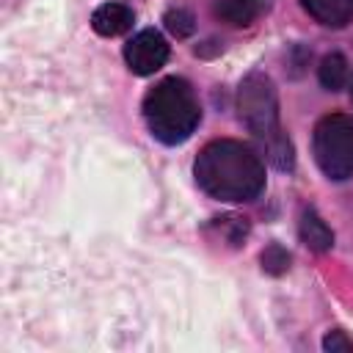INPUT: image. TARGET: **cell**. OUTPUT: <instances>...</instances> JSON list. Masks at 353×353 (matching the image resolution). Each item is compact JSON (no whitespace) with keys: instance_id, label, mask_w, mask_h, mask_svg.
<instances>
[{"instance_id":"1","label":"cell","mask_w":353,"mask_h":353,"mask_svg":"<svg viewBox=\"0 0 353 353\" xmlns=\"http://www.w3.org/2000/svg\"><path fill=\"white\" fill-rule=\"evenodd\" d=\"M193 174L199 188L221 201H251L265 188V165L259 154L229 138L207 143L196 157Z\"/></svg>"},{"instance_id":"2","label":"cell","mask_w":353,"mask_h":353,"mask_svg":"<svg viewBox=\"0 0 353 353\" xmlns=\"http://www.w3.org/2000/svg\"><path fill=\"white\" fill-rule=\"evenodd\" d=\"M237 110H240V119L248 127V132L265 146L268 160L279 171H290L295 165V154H292L290 138L284 135V130L279 124L276 88L265 72H251L243 77V83L237 88Z\"/></svg>"},{"instance_id":"3","label":"cell","mask_w":353,"mask_h":353,"mask_svg":"<svg viewBox=\"0 0 353 353\" xmlns=\"http://www.w3.org/2000/svg\"><path fill=\"white\" fill-rule=\"evenodd\" d=\"M143 119L157 141L174 146L193 135L201 119V108L185 80L165 77L143 97Z\"/></svg>"},{"instance_id":"4","label":"cell","mask_w":353,"mask_h":353,"mask_svg":"<svg viewBox=\"0 0 353 353\" xmlns=\"http://www.w3.org/2000/svg\"><path fill=\"white\" fill-rule=\"evenodd\" d=\"M314 160L320 171L342 182L353 174V119L345 113H328L314 127Z\"/></svg>"},{"instance_id":"5","label":"cell","mask_w":353,"mask_h":353,"mask_svg":"<svg viewBox=\"0 0 353 353\" xmlns=\"http://www.w3.org/2000/svg\"><path fill=\"white\" fill-rule=\"evenodd\" d=\"M165 58H168V44L154 28L135 33L124 47V61H127L130 72L141 74V77L154 74L165 63Z\"/></svg>"},{"instance_id":"6","label":"cell","mask_w":353,"mask_h":353,"mask_svg":"<svg viewBox=\"0 0 353 353\" xmlns=\"http://www.w3.org/2000/svg\"><path fill=\"white\" fill-rule=\"evenodd\" d=\"M268 8H270V0H218L215 3V14L234 28L256 22L262 14H268Z\"/></svg>"},{"instance_id":"7","label":"cell","mask_w":353,"mask_h":353,"mask_svg":"<svg viewBox=\"0 0 353 353\" xmlns=\"http://www.w3.org/2000/svg\"><path fill=\"white\" fill-rule=\"evenodd\" d=\"M132 11L121 3H105L94 11L91 17V28L99 33V36H121L132 28Z\"/></svg>"},{"instance_id":"8","label":"cell","mask_w":353,"mask_h":353,"mask_svg":"<svg viewBox=\"0 0 353 353\" xmlns=\"http://www.w3.org/2000/svg\"><path fill=\"white\" fill-rule=\"evenodd\" d=\"M301 6L328 28H345L353 19V0H301Z\"/></svg>"},{"instance_id":"9","label":"cell","mask_w":353,"mask_h":353,"mask_svg":"<svg viewBox=\"0 0 353 353\" xmlns=\"http://www.w3.org/2000/svg\"><path fill=\"white\" fill-rule=\"evenodd\" d=\"M298 229H301V240H303L312 251H317V254H323V251H328V248L334 245V232L325 226V221H323L314 210H303Z\"/></svg>"},{"instance_id":"10","label":"cell","mask_w":353,"mask_h":353,"mask_svg":"<svg viewBox=\"0 0 353 353\" xmlns=\"http://www.w3.org/2000/svg\"><path fill=\"white\" fill-rule=\"evenodd\" d=\"M345 80H347V61H345V55L328 52L320 61V83H323V88L339 91L345 85Z\"/></svg>"},{"instance_id":"11","label":"cell","mask_w":353,"mask_h":353,"mask_svg":"<svg viewBox=\"0 0 353 353\" xmlns=\"http://www.w3.org/2000/svg\"><path fill=\"white\" fill-rule=\"evenodd\" d=\"M165 28L174 33V36H190L196 22H193V14L185 11V8H171L165 11Z\"/></svg>"},{"instance_id":"12","label":"cell","mask_w":353,"mask_h":353,"mask_svg":"<svg viewBox=\"0 0 353 353\" xmlns=\"http://www.w3.org/2000/svg\"><path fill=\"white\" fill-rule=\"evenodd\" d=\"M262 268H265L268 273L279 276V273H284V270L290 268V254H287L279 243H273V245H268V248L262 251Z\"/></svg>"},{"instance_id":"13","label":"cell","mask_w":353,"mask_h":353,"mask_svg":"<svg viewBox=\"0 0 353 353\" xmlns=\"http://www.w3.org/2000/svg\"><path fill=\"white\" fill-rule=\"evenodd\" d=\"M323 347L331 350V353H350L353 350V342L342 331H328L325 339H323Z\"/></svg>"},{"instance_id":"14","label":"cell","mask_w":353,"mask_h":353,"mask_svg":"<svg viewBox=\"0 0 353 353\" xmlns=\"http://www.w3.org/2000/svg\"><path fill=\"white\" fill-rule=\"evenodd\" d=\"M350 91H353V88H350Z\"/></svg>"}]
</instances>
